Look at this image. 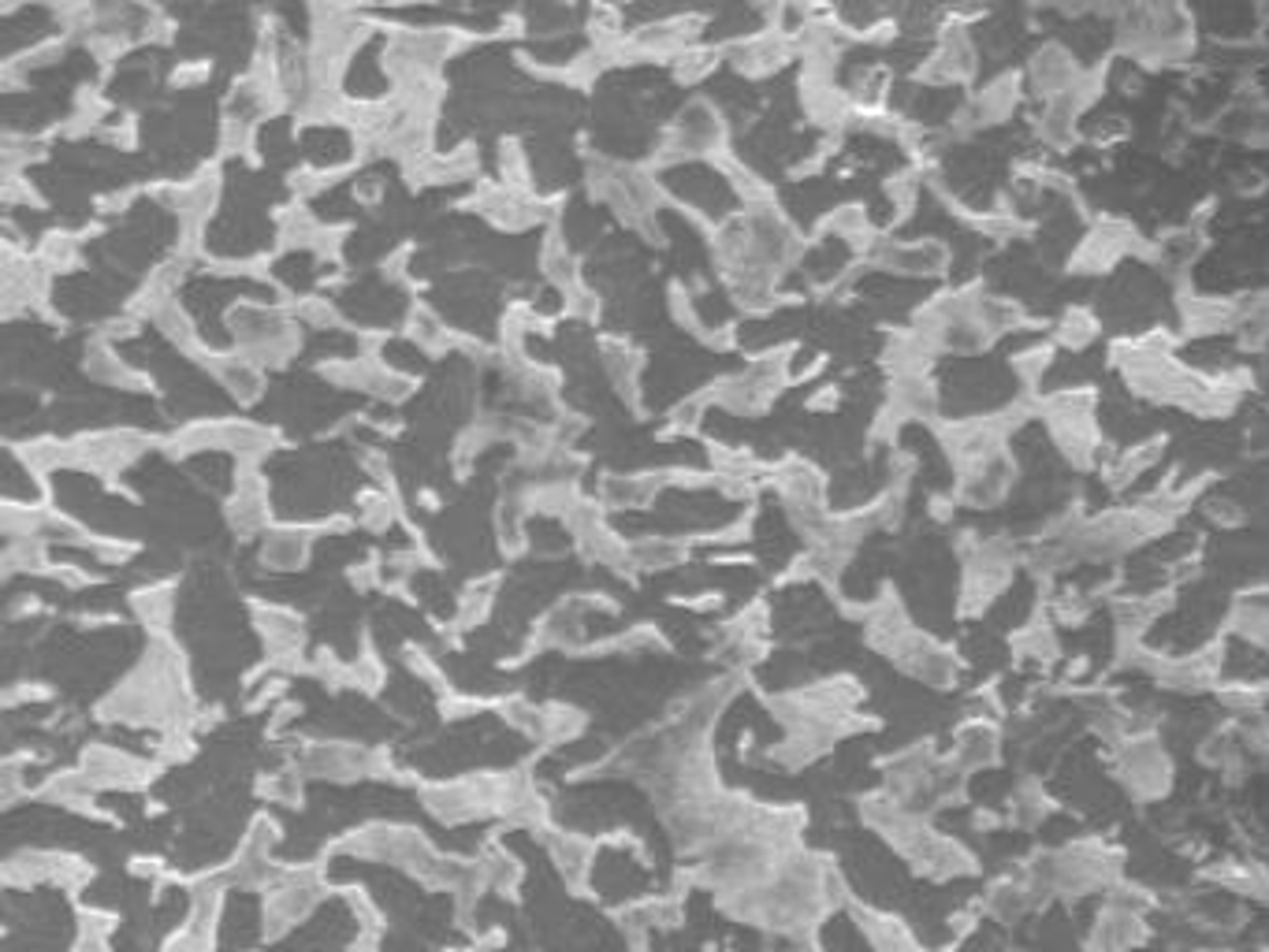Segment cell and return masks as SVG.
Returning a JSON list of instances; mask_svg holds the SVG:
<instances>
[{
	"label": "cell",
	"instance_id": "obj_1",
	"mask_svg": "<svg viewBox=\"0 0 1269 952\" xmlns=\"http://www.w3.org/2000/svg\"><path fill=\"white\" fill-rule=\"evenodd\" d=\"M1083 75H1087V72H1083V67L1076 64V56H1072L1065 45L1050 42V45H1042V48H1035V53H1031L1028 72H1024V83L1031 86V94H1039L1042 101H1050V97L1065 94L1069 86H1076Z\"/></svg>",
	"mask_w": 1269,
	"mask_h": 952
},
{
	"label": "cell",
	"instance_id": "obj_2",
	"mask_svg": "<svg viewBox=\"0 0 1269 952\" xmlns=\"http://www.w3.org/2000/svg\"><path fill=\"white\" fill-rule=\"evenodd\" d=\"M1098 317L1087 306H1069L1053 324V347L1061 350H1087L1098 339Z\"/></svg>",
	"mask_w": 1269,
	"mask_h": 952
},
{
	"label": "cell",
	"instance_id": "obj_3",
	"mask_svg": "<svg viewBox=\"0 0 1269 952\" xmlns=\"http://www.w3.org/2000/svg\"><path fill=\"white\" fill-rule=\"evenodd\" d=\"M212 372L231 395H239L242 402L261 395V369L253 358H209Z\"/></svg>",
	"mask_w": 1269,
	"mask_h": 952
},
{
	"label": "cell",
	"instance_id": "obj_4",
	"mask_svg": "<svg viewBox=\"0 0 1269 952\" xmlns=\"http://www.w3.org/2000/svg\"><path fill=\"white\" fill-rule=\"evenodd\" d=\"M409 331H414V339L422 342L425 350H436L451 339V331H447L428 309H414V317H409Z\"/></svg>",
	"mask_w": 1269,
	"mask_h": 952
}]
</instances>
